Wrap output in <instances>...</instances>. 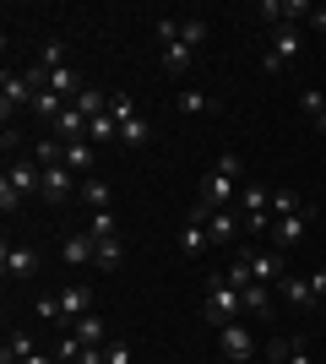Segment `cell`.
Masks as SVG:
<instances>
[{
	"label": "cell",
	"instance_id": "1",
	"mask_svg": "<svg viewBox=\"0 0 326 364\" xmlns=\"http://www.w3.org/2000/svg\"><path fill=\"white\" fill-rule=\"evenodd\" d=\"M202 201L212 207V213H223L229 201H239V158H234V152H223L217 168L202 180Z\"/></svg>",
	"mask_w": 326,
	"mask_h": 364
},
{
	"label": "cell",
	"instance_id": "2",
	"mask_svg": "<svg viewBox=\"0 0 326 364\" xmlns=\"http://www.w3.org/2000/svg\"><path fill=\"white\" fill-rule=\"evenodd\" d=\"M202 316L212 321V326H229V321L245 316V299H239V289H234L229 277L217 272L212 283H207V304H202Z\"/></svg>",
	"mask_w": 326,
	"mask_h": 364
},
{
	"label": "cell",
	"instance_id": "3",
	"mask_svg": "<svg viewBox=\"0 0 326 364\" xmlns=\"http://www.w3.org/2000/svg\"><path fill=\"white\" fill-rule=\"evenodd\" d=\"M299 49H305V33H299V28H278V33H272V44H266V55H261V71L283 76L288 65L299 60Z\"/></svg>",
	"mask_w": 326,
	"mask_h": 364
},
{
	"label": "cell",
	"instance_id": "4",
	"mask_svg": "<svg viewBox=\"0 0 326 364\" xmlns=\"http://www.w3.org/2000/svg\"><path fill=\"white\" fill-rule=\"evenodd\" d=\"M33 98H38V87L28 82V71H6L0 76V120L11 125L16 109H33Z\"/></svg>",
	"mask_w": 326,
	"mask_h": 364
},
{
	"label": "cell",
	"instance_id": "5",
	"mask_svg": "<svg viewBox=\"0 0 326 364\" xmlns=\"http://www.w3.org/2000/svg\"><path fill=\"white\" fill-rule=\"evenodd\" d=\"M245 256H250L256 283H283V277H288V261H283L278 245H245Z\"/></svg>",
	"mask_w": 326,
	"mask_h": 364
},
{
	"label": "cell",
	"instance_id": "6",
	"mask_svg": "<svg viewBox=\"0 0 326 364\" xmlns=\"http://www.w3.org/2000/svg\"><path fill=\"white\" fill-rule=\"evenodd\" d=\"M217 348H223V359H229V364H245L250 353H256V337H250V326L229 321V326H217Z\"/></svg>",
	"mask_w": 326,
	"mask_h": 364
},
{
	"label": "cell",
	"instance_id": "7",
	"mask_svg": "<svg viewBox=\"0 0 326 364\" xmlns=\"http://www.w3.org/2000/svg\"><path fill=\"white\" fill-rule=\"evenodd\" d=\"M82 185H77V174H71V168L65 164H55V168H44V191H38V196L49 201V207H65V201L77 196Z\"/></svg>",
	"mask_w": 326,
	"mask_h": 364
},
{
	"label": "cell",
	"instance_id": "8",
	"mask_svg": "<svg viewBox=\"0 0 326 364\" xmlns=\"http://www.w3.org/2000/svg\"><path fill=\"white\" fill-rule=\"evenodd\" d=\"M55 304H60V321L77 326L82 316H93V289H87V283H65V289L55 294Z\"/></svg>",
	"mask_w": 326,
	"mask_h": 364
},
{
	"label": "cell",
	"instance_id": "9",
	"mask_svg": "<svg viewBox=\"0 0 326 364\" xmlns=\"http://www.w3.org/2000/svg\"><path fill=\"white\" fill-rule=\"evenodd\" d=\"M0 267H6L11 283H28V277L38 272V250H33V245H6V250H0Z\"/></svg>",
	"mask_w": 326,
	"mask_h": 364
},
{
	"label": "cell",
	"instance_id": "10",
	"mask_svg": "<svg viewBox=\"0 0 326 364\" xmlns=\"http://www.w3.org/2000/svg\"><path fill=\"white\" fill-rule=\"evenodd\" d=\"M261 16L278 28H299V16H310V0H261Z\"/></svg>",
	"mask_w": 326,
	"mask_h": 364
},
{
	"label": "cell",
	"instance_id": "11",
	"mask_svg": "<svg viewBox=\"0 0 326 364\" xmlns=\"http://www.w3.org/2000/svg\"><path fill=\"white\" fill-rule=\"evenodd\" d=\"M0 191H11V196L44 191V168H38V164H11V168H6V180H0Z\"/></svg>",
	"mask_w": 326,
	"mask_h": 364
},
{
	"label": "cell",
	"instance_id": "12",
	"mask_svg": "<svg viewBox=\"0 0 326 364\" xmlns=\"http://www.w3.org/2000/svg\"><path fill=\"white\" fill-rule=\"evenodd\" d=\"M239 228H245V223H239V213L223 207V213L207 218V240H212V245H234V240H239Z\"/></svg>",
	"mask_w": 326,
	"mask_h": 364
},
{
	"label": "cell",
	"instance_id": "13",
	"mask_svg": "<svg viewBox=\"0 0 326 364\" xmlns=\"http://www.w3.org/2000/svg\"><path fill=\"white\" fill-rule=\"evenodd\" d=\"M60 256H65V267H87V261H98V240L93 234H71L60 245Z\"/></svg>",
	"mask_w": 326,
	"mask_h": 364
},
{
	"label": "cell",
	"instance_id": "14",
	"mask_svg": "<svg viewBox=\"0 0 326 364\" xmlns=\"http://www.w3.org/2000/svg\"><path fill=\"white\" fill-rule=\"evenodd\" d=\"M305 223H310V213H288L272 223V245L278 250H288V245H299V234H305Z\"/></svg>",
	"mask_w": 326,
	"mask_h": 364
},
{
	"label": "cell",
	"instance_id": "15",
	"mask_svg": "<svg viewBox=\"0 0 326 364\" xmlns=\"http://www.w3.org/2000/svg\"><path fill=\"white\" fill-rule=\"evenodd\" d=\"M49 92H55L60 104H77V92H82V76L71 71V65H55V71H49Z\"/></svg>",
	"mask_w": 326,
	"mask_h": 364
},
{
	"label": "cell",
	"instance_id": "16",
	"mask_svg": "<svg viewBox=\"0 0 326 364\" xmlns=\"http://www.w3.org/2000/svg\"><path fill=\"white\" fill-rule=\"evenodd\" d=\"M278 289H283V299L294 304V310H310V304L321 299V294H315V283H310V277H283Z\"/></svg>",
	"mask_w": 326,
	"mask_h": 364
},
{
	"label": "cell",
	"instance_id": "17",
	"mask_svg": "<svg viewBox=\"0 0 326 364\" xmlns=\"http://www.w3.org/2000/svg\"><path fill=\"white\" fill-rule=\"evenodd\" d=\"M71 332H77L82 343H87V348H104V343H109V321H104V316L93 310V316H82L77 326H71Z\"/></svg>",
	"mask_w": 326,
	"mask_h": 364
},
{
	"label": "cell",
	"instance_id": "18",
	"mask_svg": "<svg viewBox=\"0 0 326 364\" xmlns=\"http://www.w3.org/2000/svg\"><path fill=\"white\" fill-rule=\"evenodd\" d=\"M158 65H163V71H169V76H185L190 65H196V49H190V44H169V49H163V60H158Z\"/></svg>",
	"mask_w": 326,
	"mask_h": 364
},
{
	"label": "cell",
	"instance_id": "19",
	"mask_svg": "<svg viewBox=\"0 0 326 364\" xmlns=\"http://www.w3.org/2000/svg\"><path fill=\"white\" fill-rule=\"evenodd\" d=\"M33 164H38V168H55V164H65V141H60V136L33 141Z\"/></svg>",
	"mask_w": 326,
	"mask_h": 364
},
{
	"label": "cell",
	"instance_id": "20",
	"mask_svg": "<svg viewBox=\"0 0 326 364\" xmlns=\"http://www.w3.org/2000/svg\"><path fill=\"white\" fill-rule=\"evenodd\" d=\"M87 141H93V147H109V141H120V120H114V114H98V120L87 125Z\"/></svg>",
	"mask_w": 326,
	"mask_h": 364
},
{
	"label": "cell",
	"instance_id": "21",
	"mask_svg": "<svg viewBox=\"0 0 326 364\" xmlns=\"http://www.w3.org/2000/svg\"><path fill=\"white\" fill-rule=\"evenodd\" d=\"M71 109H82L87 120H98V114H109V92H98V87H82V92H77V104H71Z\"/></svg>",
	"mask_w": 326,
	"mask_h": 364
},
{
	"label": "cell",
	"instance_id": "22",
	"mask_svg": "<svg viewBox=\"0 0 326 364\" xmlns=\"http://www.w3.org/2000/svg\"><path fill=\"white\" fill-rule=\"evenodd\" d=\"M82 201H87V207H93V213H109V201H114V191H109V180H87L77 191Z\"/></svg>",
	"mask_w": 326,
	"mask_h": 364
},
{
	"label": "cell",
	"instance_id": "23",
	"mask_svg": "<svg viewBox=\"0 0 326 364\" xmlns=\"http://www.w3.org/2000/svg\"><path fill=\"white\" fill-rule=\"evenodd\" d=\"M65 168H71V174H87V168H93V141H65Z\"/></svg>",
	"mask_w": 326,
	"mask_h": 364
},
{
	"label": "cell",
	"instance_id": "24",
	"mask_svg": "<svg viewBox=\"0 0 326 364\" xmlns=\"http://www.w3.org/2000/svg\"><path fill=\"white\" fill-rule=\"evenodd\" d=\"M207 245H212V240H207V223H185V228H180V250H185V256H202Z\"/></svg>",
	"mask_w": 326,
	"mask_h": 364
},
{
	"label": "cell",
	"instance_id": "25",
	"mask_svg": "<svg viewBox=\"0 0 326 364\" xmlns=\"http://www.w3.org/2000/svg\"><path fill=\"white\" fill-rule=\"evenodd\" d=\"M174 104L185 109V114H212V98H207V92H196V87H180V98H174Z\"/></svg>",
	"mask_w": 326,
	"mask_h": 364
},
{
	"label": "cell",
	"instance_id": "26",
	"mask_svg": "<svg viewBox=\"0 0 326 364\" xmlns=\"http://www.w3.org/2000/svg\"><path fill=\"white\" fill-rule=\"evenodd\" d=\"M180 44H190V49L207 44V16H185V22H180Z\"/></svg>",
	"mask_w": 326,
	"mask_h": 364
},
{
	"label": "cell",
	"instance_id": "27",
	"mask_svg": "<svg viewBox=\"0 0 326 364\" xmlns=\"http://www.w3.org/2000/svg\"><path fill=\"white\" fill-rule=\"evenodd\" d=\"M239 299H245V316H266L272 304H266V283H250V289H239Z\"/></svg>",
	"mask_w": 326,
	"mask_h": 364
},
{
	"label": "cell",
	"instance_id": "28",
	"mask_svg": "<svg viewBox=\"0 0 326 364\" xmlns=\"http://www.w3.org/2000/svg\"><path fill=\"white\" fill-rule=\"evenodd\" d=\"M272 213H278V218L305 213V196H299V191H272Z\"/></svg>",
	"mask_w": 326,
	"mask_h": 364
},
{
	"label": "cell",
	"instance_id": "29",
	"mask_svg": "<svg viewBox=\"0 0 326 364\" xmlns=\"http://www.w3.org/2000/svg\"><path fill=\"white\" fill-rule=\"evenodd\" d=\"M120 261H125V245L120 240H98V267H104V272H114Z\"/></svg>",
	"mask_w": 326,
	"mask_h": 364
},
{
	"label": "cell",
	"instance_id": "30",
	"mask_svg": "<svg viewBox=\"0 0 326 364\" xmlns=\"http://www.w3.org/2000/svg\"><path fill=\"white\" fill-rule=\"evenodd\" d=\"M93 240H120V223H114V207L109 213H93V228H87Z\"/></svg>",
	"mask_w": 326,
	"mask_h": 364
},
{
	"label": "cell",
	"instance_id": "31",
	"mask_svg": "<svg viewBox=\"0 0 326 364\" xmlns=\"http://www.w3.org/2000/svg\"><path fill=\"white\" fill-rule=\"evenodd\" d=\"M33 353H38V348H33V337H28V332H11V343H6V359L22 364V359H33Z\"/></svg>",
	"mask_w": 326,
	"mask_h": 364
},
{
	"label": "cell",
	"instance_id": "32",
	"mask_svg": "<svg viewBox=\"0 0 326 364\" xmlns=\"http://www.w3.org/2000/svg\"><path fill=\"white\" fill-rule=\"evenodd\" d=\"M147 136H153V131H147V120H136V114H131V120L120 125V141H131V147H141Z\"/></svg>",
	"mask_w": 326,
	"mask_h": 364
},
{
	"label": "cell",
	"instance_id": "33",
	"mask_svg": "<svg viewBox=\"0 0 326 364\" xmlns=\"http://www.w3.org/2000/svg\"><path fill=\"white\" fill-rule=\"evenodd\" d=\"M104 364H136V359H131V343L109 337V343H104Z\"/></svg>",
	"mask_w": 326,
	"mask_h": 364
},
{
	"label": "cell",
	"instance_id": "34",
	"mask_svg": "<svg viewBox=\"0 0 326 364\" xmlns=\"http://www.w3.org/2000/svg\"><path fill=\"white\" fill-rule=\"evenodd\" d=\"M153 33H158V44L169 49V44H180V22H174V16H158L153 22Z\"/></svg>",
	"mask_w": 326,
	"mask_h": 364
},
{
	"label": "cell",
	"instance_id": "35",
	"mask_svg": "<svg viewBox=\"0 0 326 364\" xmlns=\"http://www.w3.org/2000/svg\"><path fill=\"white\" fill-rule=\"evenodd\" d=\"M109 114H114V120H131V114H136V109H131V98H125V92H109Z\"/></svg>",
	"mask_w": 326,
	"mask_h": 364
},
{
	"label": "cell",
	"instance_id": "36",
	"mask_svg": "<svg viewBox=\"0 0 326 364\" xmlns=\"http://www.w3.org/2000/svg\"><path fill=\"white\" fill-rule=\"evenodd\" d=\"M261 364H288V337H272L266 343V359Z\"/></svg>",
	"mask_w": 326,
	"mask_h": 364
},
{
	"label": "cell",
	"instance_id": "37",
	"mask_svg": "<svg viewBox=\"0 0 326 364\" xmlns=\"http://www.w3.org/2000/svg\"><path fill=\"white\" fill-rule=\"evenodd\" d=\"M299 109H305V114H310V120H315V114H321V109H326V92H321V87H310V92H305V98H299Z\"/></svg>",
	"mask_w": 326,
	"mask_h": 364
},
{
	"label": "cell",
	"instance_id": "38",
	"mask_svg": "<svg viewBox=\"0 0 326 364\" xmlns=\"http://www.w3.org/2000/svg\"><path fill=\"white\" fill-rule=\"evenodd\" d=\"M38 65H49V71H55V65H65V44H60V38H55V44H44V55H38Z\"/></svg>",
	"mask_w": 326,
	"mask_h": 364
},
{
	"label": "cell",
	"instance_id": "39",
	"mask_svg": "<svg viewBox=\"0 0 326 364\" xmlns=\"http://www.w3.org/2000/svg\"><path fill=\"white\" fill-rule=\"evenodd\" d=\"M33 310H38V316H44V321H60V304H55V294H44V299L33 304Z\"/></svg>",
	"mask_w": 326,
	"mask_h": 364
},
{
	"label": "cell",
	"instance_id": "40",
	"mask_svg": "<svg viewBox=\"0 0 326 364\" xmlns=\"http://www.w3.org/2000/svg\"><path fill=\"white\" fill-rule=\"evenodd\" d=\"M0 147H6V152L22 147V131H16V125H6V131H0Z\"/></svg>",
	"mask_w": 326,
	"mask_h": 364
},
{
	"label": "cell",
	"instance_id": "41",
	"mask_svg": "<svg viewBox=\"0 0 326 364\" xmlns=\"http://www.w3.org/2000/svg\"><path fill=\"white\" fill-rule=\"evenodd\" d=\"M288 364H310V353H305V343H294V337H288Z\"/></svg>",
	"mask_w": 326,
	"mask_h": 364
},
{
	"label": "cell",
	"instance_id": "42",
	"mask_svg": "<svg viewBox=\"0 0 326 364\" xmlns=\"http://www.w3.org/2000/svg\"><path fill=\"white\" fill-rule=\"evenodd\" d=\"M77 364H104V348H87V353H82Z\"/></svg>",
	"mask_w": 326,
	"mask_h": 364
},
{
	"label": "cell",
	"instance_id": "43",
	"mask_svg": "<svg viewBox=\"0 0 326 364\" xmlns=\"http://www.w3.org/2000/svg\"><path fill=\"white\" fill-rule=\"evenodd\" d=\"M310 22H315V28L326 33V6H310Z\"/></svg>",
	"mask_w": 326,
	"mask_h": 364
},
{
	"label": "cell",
	"instance_id": "44",
	"mask_svg": "<svg viewBox=\"0 0 326 364\" xmlns=\"http://www.w3.org/2000/svg\"><path fill=\"white\" fill-rule=\"evenodd\" d=\"M22 364H55V359H49V353H33V359H22Z\"/></svg>",
	"mask_w": 326,
	"mask_h": 364
},
{
	"label": "cell",
	"instance_id": "45",
	"mask_svg": "<svg viewBox=\"0 0 326 364\" xmlns=\"http://www.w3.org/2000/svg\"><path fill=\"white\" fill-rule=\"evenodd\" d=\"M315 131H326V109H321V114H315Z\"/></svg>",
	"mask_w": 326,
	"mask_h": 364
},
{
	"label": "cell",
	"instance_id": "46",
	"mask_svg": "<svg viewBox=\"0 0 326 364\" xmlns=\"http://www.w3.org/2000/svg\"><path fill=\"white\" fill-rule=\"evenodd\" d=\"M223 364H229V359H223Z\"/></svg>",
	"mask_w": 326,
	"mask_h": 364
}]
</instances>
